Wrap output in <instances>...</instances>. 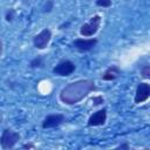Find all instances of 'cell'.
Wrapping results in <instances>:
<instances>
[{
    "mask_svg": "<svg viewBox=\"0 0 150 150\" xmlns=\"http://www.w3.org/2000/svg\"><path fill=\"white\" fill-rule=\"evenodd\" d=\"M22 149H35V145L33 143H27L22 145Z\"/></svg>",
    "mask_w": 150,
    "mask_h": 150,
    "instance_id": "obj_17",
    "label": "cell"
},
{
    "mask_svg": "<svg viewBox=\"0 0 150 150\" xmlns=\"http://www.w3.org/2000/svg\"><path fill=\"white\" fill-rule=\"evenodd\" d=\"M54 8V1L53 0H47L42 7V12L43 13H50Z\"/></svg>",
    "mask_w": 150,
    "mask_h": 150,
    "instance_id": "obj_12",
    "label": "cell"
},
{
    "mask_svg": "<svg viewBox=\"0 0 150 150\" xmlns=\"http://www.w3.org/2000/svg\"><path fill=\"white\" fill-rule=\"evenodd\" d=\"M149 96H150V84L146 82H141L136 89V94L134 98L135 103L136 104L143 103L149 98Z\"/></svg>",
    "mask_w": 150,
    "mask_h": 150,
    "instance_id": "obj_7",
    "label": "cell"
},
{
    "mask_svg": "<svg viewBox=\"0 0 150 150\" xmlns=\"http://www.w3.org/2000/svg\"><path fill=\"white\" fill-rule=\"evenodd\" d=\"M107 121V109H100L96 112H94L89 118H88V127H100L103 125Z\"/></svg>",
    "mask_w": 150,
    "mask_h": 150,
    "instance_id": "obj_8",
    "label": "cell"
},
{
    "mask_svg": "<svg viewBox=\"0 0 150 150\" xmlns=\"http://www.w3.org/2000/svg\"><path fill=\"white\" fill-rule=\"evenodd\" d=\"M74 70H75V64L69 60H63L53 68V73L57 76H68L73 74Z\"/></svg>",
    "mask_w": 150,
    "mask_h": 150,
    "instance_id": "obj_5",
    "label": "cell"
},
{
    "mask_svg": "<svg viewBox=\"0 0 150 150\" xmlns=\"http://www.w3.org/2000/svg\"><path fill=\"white\" fill-rule=\"evenodd\" d=\"M141 75H142L144 79H150V67H149V66H144V67L141 69Z\"/></svg>",
    "mask_w": 150,
    "mask_h": 150,
    "instance_id": "obj_15",
    "label": "cell"
},
{
    "mask_svg": "<svg viewBox=\"0 0 150 150\" xmlns=\"http://www.w3.org/2000/svg\"><path fill=\"white\" fill-rule=\"evenodd\" d=\"M20 141V134L13 131L12 129H5L0 137V145L2 149H12Z\"/></svg>",
    "mask_w": 150,
    "mask_h": 150,
    "instance_id": "obj_2",
    "label": "cell"
},
{
    "mask_svg": "<svg viewBox=\"0 0 150 150\" xmlns=\"http://www.w3.org/2000/svg\"><path fill=\"white\" fill-rule=\"evenodd\" d=\"M116 149H125V150H129V149H130V146H129V144H128V143H123V144H120Z\"/></svg>",
    "mask_w": 150,
    "mask_h": 150,
    "instance_id": "obj_18",
    "label": "cell"
},
{
    "mask_svg": "<svg viewBox=\"0 0 150 150\" xmlns=\"http://www.w3.org/2000/svg\"><path fill=\"white\" fill-rule=\"evenodd\" d=\"M104 102V98L101 96V95H97V96H94L93 97V105H100V104H102Z\"/></svg>",
    "mask_w": 150,
    "mask_h": 150,
    "instance_id": "obj_16",
    "label": "cell"
},
{
    "mask_svg": "<svg viewBox=\"0 0 150 150\" xmlns=\"http://www.w3.org/2000/svg\"><path fill=\"white\" fill-rule=\"evenodd\" d=\"M43 66H45V60H43L42 56H36L29 62V67L30 68H41Z\"/></svg>",
    "mask_w": 150,
    "mask_h": 150,
    "instance_id": "obj_11",
    "label": "cell"
},
{
    "mask_svg": "<svg viewBox=\"0 0 150 150\" xmlns=\"http://www.w3.org/2000/svg\"><path fill=\"white\" fill-rule=\"evenodd\" d=\"M96 5L98 7L107 8V7H110L111 6V0H96Z\"/></svg>",
    "mask_w": 150,
    "mask_h": 150,
    "instance_id": "obj_14",
    "label": "cell"
},
{
    "mask_svg": "<svg viewBox=\"0 0 150 150\" xmlns=\"http://www.w3.org/2000/svg\"><path fill=\"white\" fill-rule=\"evenodd\" d=\"M100 25H101V16L100 15H94L89 19L88 22H86L81 26L80 34L82 36H86V38L93 36L94 34L97 33V30L100 28Z\"/></svg>",
    "mask_w": 150,
    "mask_h": 150,
    "instance_id": "obj_3",
    "label": "cell"
},
{
    "mask_svg": "<svg viewBox=\"0 0 150 150\" xmlns=\"http://www.w3.org/2000/svg\"><path fill=\"white\" fill-rule=\"evenodd\" d=\"M1 54H2V41L0 40V56H1Z\"/></svg>",
    "mask_w": 150,
    "mask_h": 150,
    "instance_id": "obj_19",
    "label": "cell"
},
{
    "mask_svg": "<svg viewBox=\"0 0 150 150\" xmlns=\"http://www.w3.org/2000/svg\"><path fill=\"white\" fill-rule=\"evenodd\" d=\"M5 19H6V21L12 22V21L15 19V11H14V9L7 11V13H6V15H5Z\"/></svg>",
    "mask_w": 150,
    "mask_h": 150,
    "instance_id": "obj_13",
    "label": "cell"
},
{
    "mask_svg": "<svg viewBox=\"0 0 150 150\" xmlns=\"http://www.w3.org/2000/svg\"><path fill=\"white\" fill-rule=\"evenodd\" d=\"M52 39V32L49 28H43L39 34H36L33 39V43H34V47L38 48V49H45L49 41Z\"/></svg>",
    "mask_w": 150,
    "mask_h": 150,
    "instance_id": "obj_4",
    "label": "cell"
},
{
    "mask_svg": "<svg viewBox=\"0 0 150 150\" xmlns=\"http://www.w3.org/2000/svg\"><path fill=\"white\" fill-rule=\"evenodd\" d=\"M63 122H64V116L62 114H52L45 117V120L42 121V128L43 129L55 128L62 124Z\"/></svg>",
    "mask_w": 150,
    "mask_h": 150,
    "instance_id": "obj_9",
    "label": "cell"
},
{
    "mask_svg": "<svg viewBox=\"0 0 150 150\" xmlns=\"http://www.w3.org/2000/svg\"><path fill=\"white\" fill-rule=\"evenodd\" d=\"M97 43V39L91 38V39H75L73 41V46L81 53H86L91 50Z\"/></svg>",
    "mask_w": 150,
    "mask_h": 150,
    "instance_id": "obj_6",
    "label": "cell"
},
{
    "mask_svg": "<svg viewBox=\"0 0 150 150\" xmlns=\"http://www.w3.org/2000/svg\"><path fill=\"white\" fill-rule=\"evenodd\" d=\"M121 74V69L117 66H110L105 69V71L102 75V80L103 81H112L118 77V75Z\"/></svg>",
    "mask_w": 150,
    "mask_h": 150,
    "instance_id": "obj_10",
    "label": "cell"
},
{
    "mask_svg": "<svg viewBox=\"0 0 150 150\" xmlns=\"http://www.w3.org/2000/svg\"><path fill=\"white\" fill-rule=\"evenodd\" d=\"M96 90L94 80L84 79L68 83L60 91V101L67 105H73L82 101L91 91Z\"/></svg>",
    "mask_w": 150,
    "mask_h": 150,
    "instance_id": "obj_1",
    "label": "cell"
}]
</instances>
